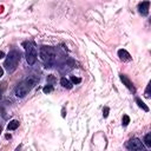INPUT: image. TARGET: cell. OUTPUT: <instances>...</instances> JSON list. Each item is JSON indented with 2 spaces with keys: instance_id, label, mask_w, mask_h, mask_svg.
I'll use <instances>...</instances> for the list:
<instances>
[{
  "instance_id": "15",
  "label": "cell",
  "mask_w": 151,
  "mask_h": 151,
  "mask_svg": "<svg viewBox=\"0 0 151 151\" xmlns=\"http://www.w3.org/2000/svg\"><path fill=\"white\" fill-rule=\"evenodd\" d=\"M70 80H71V83H73V84H79V83H82V79L78 78V77H74V76H72L71 78H70Z\"/></svg>"
},
{
  "instance_id": "10",
  "label": "cell",
  "mask_w": 151,
  "mask_h": 151,
  "mask_svg": "<svg viewBox=\"0 0 151 151\" xmlns=\"http://www.w3.org/2000/svg\"><path fill=\"white\" fill-rule=\"evenodd\" d=\"M60 84H62L64 87H66V89H71V87H72L71 80H68V79H66V78H62V79H60Z\"/></svg>"
},
{
  "instance_id": "3",
  "label": "cell",
  "mask_w": 151,
  "mask_h": 151,
  "mask_svg": "<svg viewBox=\"0 0 151 151\" xmlns=\"http://www.w3.org/2000/svg\"><path fill=\"white\" fill-rule=\"evenodd\" d=\"M20 58H21V54H20L19 51H15V50H13V51H11L7 54L4 66L8 73H12L15 71V68L20 62Z\"/></svg>"
},
{
  "instance_id": "22",
  "label": "cell",
  "mask_w": 151,
  "mask_h": 151,
  "mask_svg": "<svg viewBox=\"0 0 151 151\" xmlns=\"http://www.w3.org/2000/svg\"><path fill=\"white\" fill-rule=\"evenodd\" d=\"M5 137H6V139H9V138H11V135H6Z\"/></svg>"
},
{
  "instance_id": "21",
  "label": "cell",
  "mask_w": 151,
  "mask_h": 151,
  "mask_svg": "<svg viewBox=\"0 0 151 151\" xmlns=\"http://www.w3.org/2000/svg\"><path fill=\"white\" fill-rule=\"evenodd\" d=\"M4 57H5V53H4V52H0V59L4 58Z\"/></svg>"
},
{
  "instance_id": "11",
  "label": "cell",
  "mask_w": 151,
  "mask_h": 151,
  "mask_svg": "<svg viewBox=\"0 0 151 151\" xmlns=\"http://www.w3.org/2000/svg\"><path fill=\"white\" fill-rule=\"evenodd\" d=\"M18 126H19V122L14 119V120H11V122L8 123V125H7V130H8V131H9V130H15Z\"/></svg>"
},
{
  "instance_id": "5",
  "label": "cell",
  "mask_w": 151,
  "mask_h": 151,
  "mask_svg": "<svg viewBox=\"0 0 151 151\" xmlns=\"http://www.w3.org/2000/svg\"><path fill=\"white\" fill-rule=\"evenodd\" d=\"M126 148L129 150H134V151H143L144 150V144L140 139L138 138H131L126 143Z\"/></svg>"
},
{
  "instance_id": "20",
  "label": "cell",
  "mask_w": 151,
  "mask_h": 151,
  "mask_svg": "<svg viewBox=\"0 0 151 151\" xmlns=\"http://www.w3.org/2000/svg\"><path fill=\"white\" fill-rule=\"evenodd\" d=\"M3 74H4V70H3V67L0 66V78L3 77Z\"/></svg>"
},
{
  "instance_id": "4",
  "label": "cell",
  "mask_w": 151,
  "mask_h": 151,
  "mask_svg": "<svg viewBox=\"0 0 151 151\" xmlns=\"http://www.w3.org/2000/svg\"><path fill=\"white\" fill-rule=\"evenodd\" d=\"M26 50V60L28 65H33L37 62V48L36 44L32 42H26L23 44Z\"/></svg>"
},
{
  "instance_id": "23",
  "label": "cell",
  "mask_w": 151,
  "mask_h": 151,
  "mask_svg": "<svg viewBox=\"0 0 151 151\" xmlns=\"http://www.w3.org/2000/svg\"><path fill=\"white\" fill-rule=\"evenodd\" d=\"M1 130H3V128H1V124H0V132H1Z\"/></svg>"
},
{
  "instance_id": "13",
  "label": "cell",
  "mask_w": 151,
  "mask_h": 151,
  "mask_svg": "<svg viewBox=\"0 0 151 151\" xmlns=\"http://www.w3.org/2000/svg\"><path fill=\"white\" fill-rule=\"evenodd\" d=\"M53 91V86L50 84V85H46V86H44L43 87V92L44 93H50V92H52Z\"/></svg>"
},
{
  "instance_id": "7",
  "label": "cell",
  "mask_w": 151,
  "mask_h": 151,
  "mask_svg": "<svg viewBox=\"0 0 151 151\" xmlns=\"http://www.w3.org/2000/svg\"><path fill=\"white\" fill-rule=\"evenodd\" d=\"M149 7H150V3L148 1V0L142 1L138 5V12L142 15H148L149 14Z\"/></svg>"
},
{
  "instance_id": "8",
  "label": "cell",
  "mask_w": 151,
  "mask_h": 151,
  "mask_svg": "<svg viewBox=\"0 0 151 151\" xmlns=\"http://www.w3.org/2000/svg\"><path fill=\"white\" fill-rule=\"evenodd\" d=\"M118 57L122 62H130V60L132 59L131 56H130V53L126 51V50H123V48L118 51Z\"/></svg>"
},
{
  "instance_id": "14",
  "label": "cell",
  "mask_w": 151,
  "mask_h": 151,
  "mask_svg": "<svg viewBox=\"0 0 151 151\" xmlns=\"http://www.w3.org/2000/svg\"><path fill=\"white\" fill-rule=\"evenodd\" d=\"M129 123H130V117H129L128 115H124V116H123V119H122V124H123V126H128Z\"/></svg>"
},
{
  "instance_id": "18",
  "label": "cell",
  "mask_w": 151,
  "mask_h": 151,
  "mask_svg": "<svg viewBox=\"0 0 151 151\" xmlns=\"http://www.w3.org/2000/svg\"><path fill=\"white\" fill-rule=\"evenodd\" d=\"M145 97H146V98H150V84L146 86V90H145Z\"/></svg>"
},
{
  "instance_id": "17",
  "label": "cell",
  "mask_w": 151,
  "mask_h": 151,
  "mask_svg": "<svg viewBox=\"0 0 151 151\" xmlns=\"http://www.w3.org/2000/svg\"><path fill=\"white\" fill-rule=\"evenodd\" d=\"M109 112H110V109L106 106V107H104V110H103V117L104 118H106L107 116H109Z\"/></svg>"
},
{
  "instance_id": "2",
  "label": "cell",
  "mask_w": 151,
  "mask_h": 151,
  "mask_svg": "<svg viewBox=\"0 0 151 151\" xmlns=\"http://www.w3.org/2000/svg\"><path fill=\"white\" fill-rule=\"evenodd\" d=\"M39 56H40V59H42L43 62H44L46 68L52 67L53 64L56 63L57 53H56V50L53 47H50V46H43V47H40Z\"/></svg>"
},
{
  "instance_id": "12",
  "label": "cell",
  "mask_w": 151,
  "mask_h": 151,
  "mask_svg": "<svg viewBox=\"0 0 151 151\" xmlns=\"http://www.w3.org/2000/svg\"><path fill=\"white\" fill-rule=\"evenodd\" d=\"M144 144L148 148H151V134H146L144 137Z\"/></svg>"
},
{
  "instance_id": "9",
  "label": "cell",
  "mask_w": 151,
  "mask_h": 151,
  "mask_svg": "<svg viewBox=\"0 0 151 151\" xmlns=\"http://www.w3.org/2000/svg\"><path fill=\"white\" fill-rule=\"evenodd\" d=\"M136 103L138 104V106H139V107H142V109L144 110L145 112H149V111H150V109H149V106H148V105H146V104L144 103V102H142V100H140L139 98H136Z\"/></svg>"
},
{
  "instance_id": "16",
  "label": "cell",
  "mask_w": 151,
  "mask_h": 151,
  "mask_svg": "<svg viewBox=\"0 0 151 151\" xmlns=\"http://www.w3.org/2000/svg\"><path fill=\"white\" fill-rule=\"evenodd\" d=\"M5 89H6V83H1V84H0V99H1V97H3V93L5 91Z\"/></svg>"
},
{
  "instance_id": "6",
  "label": "cell",
  "mask_w": 151,
  "mask_h": 151,
  "mask_svg": "<svg viewBox=\"0 0 151 151\" xmlns=\"http://www.w3.org/2000/svg\"><path fill=\"white\" fill-rule=\"evenodd\" d=\"M119 78H120V80H122V82H123V84L130 90V91H131L132 93H136V87H135V85L132 84V82H131V80H130L125 74H119Z\"/></svg>"
},
{
  "instance_id": "1",
  "label": "cell",
  "mask_w": 151,
  "mask_h": 151,
  "mask_svg": "<svg viewBox=\"0 0 151 151\" xmlns=\"http://www.w3.org/2000/svg\"><path fill=\"white\" fill-rule=\"evenodd\" d=\"M38 80H39V78L36 77V76H31V77L26 78L25 80H23L21 83L17 85V87L14 90L15 96L19 97V98H24L36 86V84L38 83Z\"/></svg>"
},
{
  "instance_id": "19",
  "label": "cell",
  "mask_w": 151,
  "mask_h": 151,
  "mask_svg": "<svg viewBox=\"0 0 151 151\" xmlns=\"http://www.w3.org/2000/svg\"><path fill=\"white\" fill-rule=\"evenodd\" d=\"M47 80H48V82H51V83H53V82H54V77H53V76H50V77L47 78Z\"/></svg>"
}]
</instances>
